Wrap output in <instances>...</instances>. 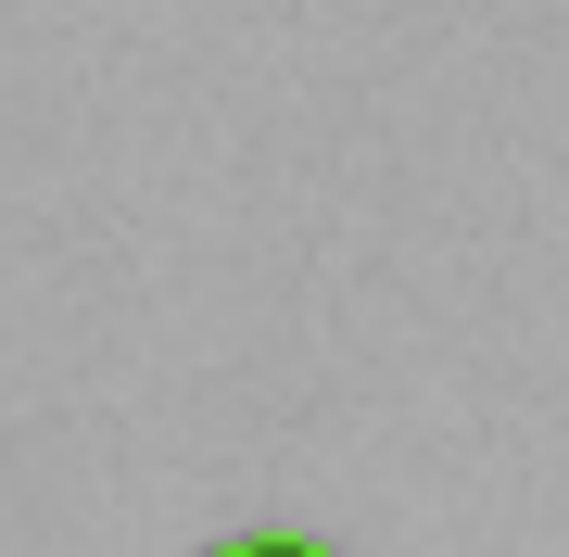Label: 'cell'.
Wrapping results in <instances>:
<instances>
[{
	"label": "cell",
	"instance_id": "1",
	"mask_svg": "<svg viewBox=\"0 0 569 557\" xmlns=\"http://www.w3.org/2000/svg\"><path fill=\"white\" fill-rule=\"evenodd\" d=\"M203 557H329L317 533H228V545H203Z\"/></svg>",
	"mask_w": 569,
	"mask_h": 557
}]
</instances>
